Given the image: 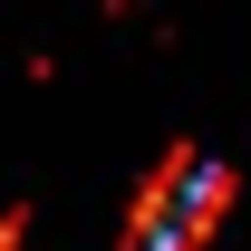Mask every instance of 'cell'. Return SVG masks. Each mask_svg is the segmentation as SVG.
I'll use <instances>...</instances> for the list:
<instances>
[{
    "label": "cell",
    "instance_id": "obj_1",
    "mask_svg": "<svg viewBox=\"0 0 251 251\" xmlns=\"http://www.w3.org/2000/svg\"><path fill=\"white\" fill-rule=\"evenodd\" d=\"M222 213H232V164L184 145V155H164L155 174H145L135 213H126V242L135 251H203L222 232Z\"/></svg>",
    "mask_w": 251,
    "mask_h": 251
}]
</instances>
